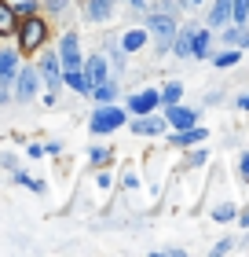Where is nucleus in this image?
<instances>
[{"instance_id":"obj_1","label":"nucleus","mask_w":249,"mask_h":257,"mask_svg":"<svg viewBox=\"0 0 249 257\" xmlns=\"http://www.w3.org/2000/svg\"><path fill=\"white\" fill-rule=\"evenodd\" d=\"M121 125H125V110L110 107V103L92 114V133H114V128H121Z\"/></svg>"},{"instance_id":"obj_2","label":"nucleus","mask_w":249,"mask_h":257,"mask_svg":"<svg viewBox=\"0 0 249 257\" xmlns=\"http://www.w3.org/2000/svg\"><path fill=\"white\" fill-rule=\"evenodd\" d=\"M59 63H63L66 70L81 66V41H77V33H66L63 37V44H59Z\"/></svg>"},{"instance_id":"obj_3","label":"nucleus","mask_w":249,"mask_h":257,"mask_svg":"<svg viewBox=\"0 0 249 257\" xmlns=\"http://www.w3.org/2000/svg\"><path fill=\"white\" fill-rule=\"evenodd\" d=\"M147 26H150L154 33H158L161 48H165V44H169V41L176 37V22H172V15H165V11H161V15H150V19H147Z\"/></svg>"},{"instance_id":"obj_4","label":"nucleus","mask_w":249,"mask_h":257,"mask_svg":"<svg viewBox=\"0 0 249 257\" xmlns=\"http://www.w3.org/2000/svg\"><path fill=\"white\" fill-rule=\"evenodd\" d=\"M19 85H15V99L19 103H30L33 96H37V74H33V70H19Z\"/></svg>"},{"instance_id":"obj_5","label":"nucleus","mask_w":249,"mask_h":257,"mask_svg":"<svg viewBox=\"0 0 249 257\" xmlns=\"http://www.w3.org/2000/svg\"><path fill=\"white\" fill-rule=\"evenodd\" d=\"M15 74H19V52L4 48V52H0V85H11Z\"/></svg>"},{"instance_id":"obj_6","label":"nucleus","mask_w":249,"mask_h":257,"mask_svg":"<svg viewBox=\"0 0 249 257\" xmlns=\"http://www.w3.org/2000/svg\"><path fill=\"white\" fill-rule=\"evenodd\" d=\"M161 103V96L158 92H139V96H132L128 99V110H136V114H147V110H154Z\"/></svg>"},{"instance_id":"obj_7","label":"nucleus","mask_w":249,"mask_h":257,"mask_svg":"<svg viewBox=\"0 0 249 257\" xmlns=\"http://www.w3.org/2000/svg\"><path fill=\"white\" fill-rule=\"evenodd\" d=\"M41 37H44V22H37V19H30L26 22V30H22V48H37L41 44Z\"/></svg>"},{"instance_id":"obj_8","label":"nucleus","mask_w":249,"mask_h":257,"mask_svg":"<svg viewBox=\"0 0 249 257\" xmlns=\"http://www.w3.org/2000/svg\"><path fill=\"white\" fill-rule=\"evenodd\" d=\"M41 74H44V85L48 88L59 85V55H44L41 59Z\"/></svg>"},{"instance_id":"obj_9","label":"nucleus","mask_w":249,"mask_h":257,"mask_svg":"<svg viewBox=\"0 0 249 257\" xmlns=\"http://www.w3.org/2000/svg\"><path fill=\"white\" fill-rule=\"evenodd\" d=\"M169 121H172L176 128H191V125L198 121V110H187V107H172V110H169Z\"/></svg>"},{"instance_id":"obj_10","label":"nucleus","mask_w":249,"mask_h":257,"mask_svg":"<svg viewBox=\"0 0 249 257\" xmlns=\"http://www.w3.org/2000/svg\"><path fill=\"white\" fill-rule=\"evenodd\" d=\"M114 11V0H88V19L92 22H106Z\"/></svg>"},{"instance_id":"obj_11","label":"nucleus","mask_w":249,"mask_h":257,"mask_svg":"<svg viewBox=\"0 0 249 257\" xmlns=\"http://www.w3.org/2000/svg\"><path fill=\"white\" fill-rule=\"evenodd\" d=\"M85 77L92 81V85L106 81V59H103V55H92V59H88V70H85Z\"/></svg>"},{"instance_id":"obj_12","label":"nucleus","mask_w":249,"mask_h":257,"mask_svg":"<svg viewBox=\"0 0 249 257\" xmlns=\"http://www.w3.org/2000/svg\"><path fill=\"white\" fill-rule=\"evenodd\" d=\"M198 140H205V128H180V133H176V140H172V144L176 147H191V144H198Z\"/></svg>"},{"instance_id":"obj_13","label":"nucleus","mask_w":249,"mask_h":257,"mask_svg":"<svg viewBox=\"0 0 249 257\" xmlns=\"http://www.w3.org/2000/svg\"><path fill=\"white\" fill-rule=\"evenodd\" d=\"M231 19V0H216L212 4V15H209V26H223Z\"/></svg>"},{"instance_id":"obj_14","label":"nucleus","mask_w":249,"mask_h":257,"mask_svg":"<svg viewBox=\"0 0 249 257\" xmlns=\"http://www.w3.org/2000/svg\"><path fill=\"white\" fill-rule=\"evenodd\" d=\"M88 96H96L99 103H114V96H117V85H110V81H99V85H92V92Z\"/></svg>"},{"instance_id":"obj_15","label":"nucleus","mask_w":249,"mask_h":257,"mask_svg":"<svg viewBox=\"0 0 249 257\" xmlns=\"http://www.w3.org/2000/svg\"><path fill=\"white\" fill-rule=\"evenodd\" d=\"M143 44H147V33L143 30H132V33H125V37H121V48L125 52H139Z\"/></svg>"},{"instance_id":"obj_16","label":"nucleus","mask_w":249,"mask_h":257,"mask_svg":"<svg viewBox=\"0 0 249 257\" xmlns=\"http://www.w3.org/2000/svg\"><path fill=\"white\" fill-rule=\"evenodd\" d=\"M205 48H209V33H205V30L191 33V55H198V59H205V55H209Z\"/></svg>"},{"instance_id":"obj_17","label":"nucleus","mask_w":249,"mask_h":257,"mask_svg":"<svg viewBox=\"0 0 249 257\" xmlns=\"http://www.w3.org/2000/svg\"><path fill=\"white\" fill-rule=\"evenodd\" d=\"M66 85H70V88H77V92H85V96L92 92V81L81 74V70H70V74H66Z\"/></svg>"},{"instance_id":"obj_18","label":"nucleus","mask_w":249,"mask_h":257,"mask_svg":"<svg viewBox=\"0 0 249 257\" xmlns=\"http://www.w3.org/2000/svg\"><path fill=\"white\" fill-rule=\"evenodd\" d=\"M132 128H136L139 136H154V133H161V128H165V121H158V118H143V121H136Z\"/></svg>"},{"instance_id":"obj_19","label":"nucleus","mask_w":249,"mask_h":257,"mask_svg":"<svg viewBox=\"0 0 249 257\" xmlns=\"http://www.w3.org/2000/svg\"><path fill=\"white\" fill-rule=\"evenodd\" d=\"M231 19L234 22H245L249 19V0H231Z\"/></svg>"},{"instance_id":"obj_20","label":"nucleus","mask_w":249,"mask_h":257,"mask_svg":"<svg viewBox=\"0 0 249 257\" xmlns=\"http://www.w3.org/2000/svg\"><path fill=\"white\" fill-rule=\"evenodd\" d=\"M176 55H180V59H187V55H191V30L176 37Z\"/></svg>"},{"instance_id":"obj_21","label":"nucleus","mask_w":249,"mask_h":257,"mask_svg":"<svg viewBox=\"0 0 249 257\" xmlns=\"http://www.w3.org/2000/svg\"><path fill=\"white\" fill-rule=\"evenodd\" d=\"M11 26H15V22H11V11H8L4 4H0V33H8Z\"/></svg>"},{"instance_id":"obj_22","label":"nucleus","mask_w":249,"mask_h":257,"mask_svg":"<svg viewBox=\"0 0 249 257\" xmlns=\"http://www.w3.org/2000/svg\"><path fill=\"white\" fill-rule=\"evenodd\" d=\"M110 59H114V66H125V48L121 44H110Z\"/></svg>"},{"instance_id":"obj_23","label":"nucleus","mask_w":249,"mask_h":257,"mask_svg":"<svg viewBox=\"0 0 249 257\" xmlns=\"http://www.w3.org/2000/svg\"><path fill=\"white\" fill-rule=\"evenodd\" d=\"M231 63H238V52H223V55H216V66H231Z\"/></svg>"},{"instance_id":"obj_24","label":"nucleus","mask_w":249,"mask_h":257,"mask_svg":"<svg viewBox=\"0 0 249 257\" xmlns=\"http://www.w3.org/2000/svg\"><path fill=\"white\" fill-rule=\"evenodd\" d=\"M161 99L165 103H176V99H180V85H169V88L161 92Z\"/></svg>"},{"instance_id":"obj_25","label":"nucleus","mask_w":249,"mask_h":257,"mask_svg":"<svg viewBox=\"0 0 249 257\" xmlns=\"http://www.w3.org/2000/svg\"><path fill=\"white\" fill-rule=\"evenodd\" d=\"M231 213H234V209H231V206H216V209H212V217H216V220H227Z\"/></svg>"},{"instance_id":"obj_26","label":"nucleus","mask_w":249,"mask_h":257,"mask_svg":"<svg viewBox=\"0 0 249 257\" xmlns=\"http://www.w3.org/2000/svg\"><path fill=\"white\" fill-rule=\"evenodd\" d=\"M227 41H231V44H249V37H245V33H238V30H231Z\"/></svg>"},{"instance_id":"obj_27","label":"nucleus","mask_w":249,"mask_h":257,"mask_svg":"<svg viewBox=\"0 0 249 257\" xmlns=\"http://www.w3.org/2000/svg\"><path fill=\"white\" fill-rule=\"evenodd\" d=\"M238 177L249 180V155H242V169H238Z\"/></svg>"},{"instance_id":"obj_28","label":"nucleus","mask_w":249,"mask_h":257,"mask_svg":"<svg viewBox=\"0 0 249 257\" xmlns=\"http://www.w3.org/2000/svg\"><path fill=\"white\" fill-rule=\"evenodd\" d=\"M70 4V0H48V11H63Z\"/></svg>"},{"instance_id":"obj_29","label":"nucleus","mask_w":249,"mask_h":257,"mask_svg":"<svg viewBox=\"0 0 249 257\" xmlns=\"http://www.w3.org/2000/svg\"><path fill=\"white\" fill-rule=\"evenodd\" d=\"M242 228H249V206H245V213H242Z\"/></svg>"},{"instance_id":"obj_30","label":"nucleus","mask_w":249,"mask_h":257,"mask_svg":"<svg viewBox=\"0 0 249 257\" xmlns=\"http://www.w3.org/2000/svg\"><path fill=\"white\" fill-rule=\"evenodd\" d=\"M238 107H242V110H249V96H242V99H238Z\"/></svg>"},{"instance_id":"obj_31","label":"nucleus","mask_w":249,"mask_h":257,"mask_svg":"<svg viewBox=\"0 0 249 257\" xmlns=\"http://www.w3.org/2000/svg\"><path fill=\"white\" fill-rule=\"evenodd\" d=\"M180 4H183V8H194V4H201V0H180Z\"/></svg>"},{"instance_id":"obj_32","label":"nucleus","mask_w":249,"mask_h":257,"mask_svg":"<svg viewBox=\"0 0 249 257\" xmlns=\"http://www.w3.org/2000/svg\"><path fill=\"white\" fill-rule=\"evenodd\" d=\"M8 4H15V8H19V4H30V0H8Z\"/></svg>"}]
</instances>
